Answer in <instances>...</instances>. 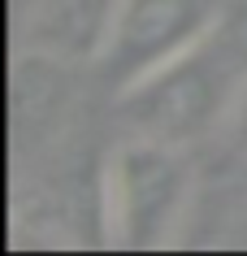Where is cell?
<instances>
[{
  "label": "cell",
  "instance_id": "cell-1",
  "mask_svg": "<svg viewBox=\"0 0 247 256\" xmlns=\"http://www.w3.org/2000/svg\"><path fill=\"white\" fill-rule=\"evenodd\" d=\"M195 204L187 148L135 135L109 152L100 170V226L122 252H161L182 239Z\"/></svg>",
  "mask_w": 247,
  "mask_h": 256
},
{
  "label": "cell",
  "instance_id": "cell-5",
  "mask_svg": "<svg viewBox=\"0 0 247 256\" xmlns=\"http://www.w3.org/2000/svg\"><path fill=\"white\" fill-rule=\"evenodd\" d=\"M204 44L239 78H247V0H226L221 4V14H217V22H213Z\"/></svg>",
  "mask_w": 247,
  "mask_h": 256
},
{
  "label": "cell",
  "instance_id": "cell-3",
  "mask_svg": "<svg viewBox=\"0 0 247 256\" xmlns=\"http://www.w3.org/2000/svg\"><path fill=\"white\" fill-rule=\"evenodd\" d=\"M226 0H117L109 40L100 48V70L122 92L156 66L191 52L208 40Z\"/></svg>",
  "mask_w": 247,
  "mask_h": 256
},
{
  "label": "cell",
  "instance_id": "cell-2",
  "mask_svg": "<svg viewBox=\"0 0 247 256\" xmlns=\"http://www.w3.org/2000/svg\"><path fill=\"white\" fill-rule=\"evenodd\" d=\"M239 82L243 78L208 44H200L191 52L156 66L152 74L135 78L130 87H122L117 108L135 135L174 144V148H191L226 126Z\"/></svg>",
  "mask_w": 247,
  "mask_h": 256
},
{
  "label": "cell",
  "instance_id": "cell-4",
  "mask_svg": "<svg viewBox=\"0 0 247 256\" xmlns=\"http://www.w3.org/2000/svg\"><path fill=\"white\" fill-rule=\"evenodd\" d=\"M117 0H39L30 18V40L56 61H96L109 40Z\"/></svg>",
  "mask_w": 247,
  "mask_h": 256
},
{
  "label": "cell",
  "instance_id": "cell-6",
  "mask_svg": "<svg viewBox=\"0 0 247 256\" xmlns=\"http://www.w3.org/2000/svg\"><path fill=\"white\" fill-rule=\"evenodd\" d=\"M221 135L234 144V152L247 156V78L239 82V92H234V104H230V118L221 126Z\"/></svg>",
  "mask_w": 247,
  "mask_h": 256
}]
</instances>
